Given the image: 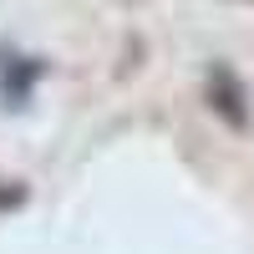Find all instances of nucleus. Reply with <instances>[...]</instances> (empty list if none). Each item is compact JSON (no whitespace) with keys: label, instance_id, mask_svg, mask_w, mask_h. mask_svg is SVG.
<instances>
[{"label":"nucleus","instance_id":"2","mask_svg":"<svg viewBox=\"0 0 254 254\" xmlns=\"http://www.w3.org/2000/svg\"><path fill=\"white\" fill-rule=\"evenodd\" d=\"M26 193H20V188H0V208H10V203H20Z\"/></svg>","mask_w":254,"mask_h":254},{"label":"nucleus","instance_id":"1","mask_svg":"<svg viewBox=\"0 0 254 254\" xmlns=\"http://www.w3.org/2000/svg\"><path fill=\"white\" fill-rule=\"evenodd\" d=\"M208 102H214V112H219L224 122H234V127H249L244 87L234 81V71H224V66H214V71H208Z\"/></svg>","mask_w":254,"mask_h":254}]
</instances>
